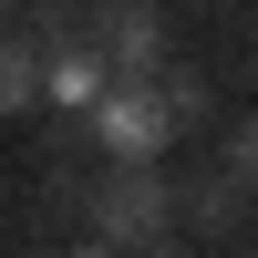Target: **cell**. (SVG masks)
Wrapping results in <instances>:
<instances>
[{"mask_svg": "<svg viewBox=\"0 0 258 258\" xmlns=\"http://www.w3.org/2000/svg\"><path fill=\"white\" fill-rule=\"evenodd\" d=\"M176 114H197V83H124V93L103 83V103H93L83 124L103 135V155H114V165H155L165 135H176Z\"/></svg>", "mask_w": 258, "mask_h": 258, "instance_id": "obj_1", "label": "cell"}, {"mask_svg": "<svg viewBox=\"0 0 258 258\" xmlns=\"http://www.w3.org/2000/svg\"><path fill=\"white\" fill-rule=\"evenodd\" d=\"M93 227H103V238H155V227H165V176H155V165H124V176L103 186Z\"/></svg>", "mask_w": 258, "mask_h": 258, "instance_id": "obj_2", "label": "cell"}, {"mask_svg": "<svg viewBox=\"0 0 258 258\" xmlns=\"http://www.w3.org/2000/svg\"><path fill=\"white\" fill-rule=\"evenodd\" d=\"M41 103L93 114V103H103V52H52V62H41Z\"/></svg>", "mask_w": 258, "mask_h": 258, "instance_id": "obj_3", "label": "cell"}, {"mask_svg": "<svg viewBox=\"0 0 258 258\" xmlns=\"http://www.w3.org/2000/svg\"><path fill=\"white\" fill-rule=\"evenodd\" d=\"M155 41H165L155 0H114V21H103V52H114L124 73H145V62H155Z\"/></svg>", "mask_w": 258, "mask_h": 258, "instance_id": "obj_4", "label": "cell"}, {"mask_svg": "<svg viewBox=\"0 0 258 258\" xmlns=\"http://www.w3.org/2000/svg\"><path fill=\"white\" fill-rule=\"evenodd\" d=\"M21 103H41V73H31V52L0 41V114H21Z\"/></svg>", "mask_w": 258, "mask_h": 258, "instance_id": "obj_5", "label": "cell"}, {"mask_svg": "<svg viewBox=\"0 0 258 258\" xmlns=\"http://www.w3.org/2000/svg\"><path fill=\"white\" fill-rule=\"evenodd\" d=\"M227 165H238V176H258V124H238V145H227Z\"/></svg>", "mask_w": 258, "mask_h": 258, "instance_id": "obj_6", "label": "cell"}, {"mask_svg": "<svg viewBox=\"0 0 258 258\" xmlns=\"http://www.w3.org/2000/svg\"><path fill=\"white\" fill-rule=\"evenodd\" d=\"M73 258H114V238H93V248H73Z\"/></svg>", "mask_w": 258, "mask_h": 258, "instance_id": "obj_7", "label": "cell"}, {"mask_svg": "<svg viewBox=\"0 0 258 258\" xmlns=\"http://www.w3.org/2000/svg\"><path fill=\"white\" fill-rule=\"evenodd\" d=\"M0 21H11V0H0Z\"/></svg>", "mask_w": 258, "mask_h": 258, "instance_id": "obj_8", "label": "cell"}]
</instances>
